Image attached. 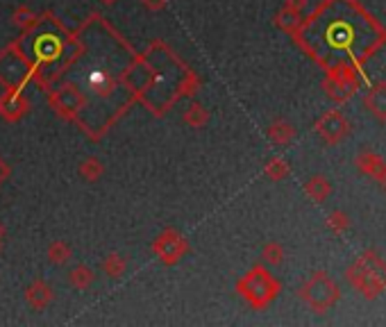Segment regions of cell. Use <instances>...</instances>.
<instances>
[{
	"label": "cell",
	"mask_w": 386,
	"mask_h": 327,
	"mask_svg": "<svg viewBox=\"0 0 386 327\" xmlns=\"http://www.w3.org/2000/svg\"><path fill=\"white\" fill-rule=\"evenodd\" d=\"M27 84H32V66L27 62L21 44L14 39L0 51V86L25 91Z\"/></svg>",
	"instance_id": "obj_6"
},
{
	"label": "cell",
	"mask_w": 386,
	"mask_h": 327,
	"mask_svg": "<svg viewBox=\"0 0 386 327\" xmlns=\"http://www.w3.org/2000/svg\"><path fill=\"white\" fill-rule=\"evenodd\" d=\"M284 262V246L279 241H268L262 248V264L266 266H279Z\"/></svg>",
	"instance_id": "obj_27"
},
{
	"label": "cell",
	"mask_w": 386,
	"mask_h": 327,
	"mask_svg": "<svg viewBox=\"0 0 386 327\" xmlns=\"http://www.w3.org/2000/svg\"><path fill=\"white\" fill-rule=\"evenodd\" d=\"M75 32L80 34V53L62 80L71 82L84 100L75 119L77 130L100 141L137 102L125 84V71L137 51L100 12H91Z\"/></svg>",
	"instance_id": "obj_1"
},
{
	"label": "cell",
	"mask_w": 386,
	"mask_h": 327,
	"mask_svg": "<svg viewBox=\"0 0 386 327\" xmlns=\"http://www.w3.org/2000/svg\"><path fill=\"white\" fill-rule=\"evenodd\" d=\"M378 182H380V185H382V189L386 191V166H384V171H382V175L378 178Z\"/></svg>",
	"instance_id": "obj_32"
},
{
	"label": "cell",
	"mask_w": 386,
	"mask_h": 327,
	"mask_svg": "<svg viewBox=\"0 0 386 327\" xmlns=\"http://www.w3.org/2000/svg\"><path fill=\"white\" fill-rule=\"evenodd\" d=\"M268 139L273 146H279V148H286L288 143H293L295 139V128L288 121L284 119H277L268 125Z\"/></svg>",
	"instance_id": "obj_16"
},
{
	"label": "cell",
	"mask_w": 386,
	"mask_h": 327,
	"mask_svg": "<svg viewBox=\"0 0 386 327\" xmlns=\"http://www.w3.org/2000/svg\"><path fill=\"white\" fill-rule=\"evenodd\" d=\"M359 89V78L352 66L341 64L336 69L327 71V75L323 78V91L332 102H347Z\"/></svg>",
	"instance_id": "obj_9"
},
{
	"label": "cell",
	"mask_w": 386,
	"mask_h": 327,
	"mask_svg": "<svg viewBox=\"0 0 386 327\" xmlns=\"http://www.w3.org/2000/svg\"><path fill=\"white\" fill-rule=\"evenodd\" d=\"M307 3H309V0H284V5H288V7L298 9V12H305Z\"/></svg>",
	"instance_id": "obj_30"
},
{
	"label": "cell",
	"mask_w": 386,
	"mask_h": 327,
	"mask_svg": "<svg viewBox=\"0 0 386 327\" xmlns=\"http://www.w3.org/2000/svg\"><path fill=\"white\" fill-rule=\"evenodd\" d=\"M305 194L309 200H314V203H325V200L332 196V182L325 175H312L305 185Z\"/></svg>",
	"instance_id": "obj_18"
},
{
	"label": "cell",
	"mask_w": 386,
	"mask_h": 327,
	"mask_svg": "<svg viewBox=\"0 0 386 327\" xmlns=\"http://www.w3.org/2000/svg\"><path fill=\"white\" fill-rule=\"evenodd\" d=\"M209 119H211L209 109L202 102H198V100H193L189 107L185 109V114H182V121H185L189 128H193V130L205 128V125L209 123Z\"/></svg>",
	"instance_id": "obj_19"
},
{
	"label": "cell",
	"mask_w": 386,
	"mask_h": 327,
	"mask_svg": "<svg viewBox=\"0 0 386 327\" xmlns=\"http://www.w3.org/2000/svg\"><path fill=\"white\" fill-rule=\"evenodd\" d=\"M46 95H48V105H51V109L62 121L75 123V119L80 116V112L84 107V100H82L80 91H77L75 86L71 82H66V80L57 82Z\"/></svg>",
	"instance_id": "obj_8"
},
{
	"label": "cell",
	"mask_w": 386,
	"mask_h": 327,
	"mask_svg": "<svg viewBox=\"0 0 386 327\" xmlns=\"http://www.w3.org/2000/svg\"><path fill=\"white\" fill-rule=\"evenodd\" d=\"M25 302L32 307L34 312H44L51 307V302L55 300V291L53 286L48 284L46 280H41V277H36V280H32L30 284L25 286Z\"/></svg>",
	"instance_id": "obj_13"
},
{
	"label": "cell",
	"mask_w": 386,
	"mask_h": 327,
	"mask_svg": "<svg viewBox=\"0 0 386 327\" xmlns=\"http://www.w3.org/2000/svg\"><path fill=\"white\" fill-rule=\"evenodd\" d=\"M32 66V84L48 93L80 53V34L69 30L53 9L39 14L32 30L16 39Z\"/></svg>",
	"instance_id": "obj_2"
},
{
	"label": "cell",
	"mask_w": 386,
	"mask_h": 327,
	"mask_svg": "<svg viewBox=\"0 0 386 327\" xmlns=\"http://www.w3.org/2000/svg\"><path fill=\"white\" fill-rule=\"evenodd\" d=\"M187 253H189L187 239L175 227H166L152 241V255L157 257L164 266H175V264H180L182 259H185Z\"/></svg>",
	"instance_id": "obj_10"
},
{
	"label": "cell",
	"mask_w": 386,
	"mask_h": 327,
	"mask_svg": "<svg viewBox=\"0 0 386 327\" xmlns=\"http://www.w3.org/2000/svg\"><path fill=\"white\" fill-rule=\"evenodd\" d=\"M316 134L321 137L325 146H339V143L350 134V123L339 109H327L321 119L316 121Z\"/></svg>",
	"instance_id": "obj_11"
},
{
	"label": "cell",
	"mask_w": 386,
	"mask_h": 327,
	"mask_svg": "<svg viewBox=\"0 0 386 327\" xmlns=\"http://www.w3.org/2000/svg\"><path fill=\"white\" fill-rule=\"evenodd\" d=\"M125 271H128V262H125V257L119 255V253H109L107 257H105L102 262V273L112 277V280H119V277L125 275Z\"/></svg>",
	"instance_id": "obj_24"
},
{
	"label": "cell",
	"mask_w": 386,
	"mask_h": 327,
	"mask_svg": "<svg viewBox=\"0 0 386 327\" xmlns=\"http://www.w3.org/2000/svg\"><path fill=\"white\" fill-rule=\"evenodd\" d=\"M30 109H32V102L23 91L3 89V93H0V119L3 121L18 123L30 114Z\"/></svg>",
	"instance_id": "obj_12"
},
{
	"label": "cell",
	"mask_w": 386,
	"mask_h": 327,
	"mask_svg": "<svg viewBox=\"0 0 386 327\" xmlns=\"http://www.w3.org/2000/svg\"><path fill=\"white\" fill-rule=\"evenodd\" d=\"M100 3H102L105 7H112V5H116V3H119V0H100Z\"/></svg>",
	"instance_id": "obj_33"
},
{
	"label": "cell",
	"mask_w": 386,
	"mask_h": 327,
	"mask_svg": "<svg viewBox=\"0 0 386 327\" xmlns=\"http://www.w3.org/2000/svg\"><path fill=\"white\" fill-rule=\"evenodd\" d=\"M0 250H3V243H0Z\"/></svg>",
	"instance_id": "obj_34"
},
{
	"label": "cell",
	"mask_w": 386,
	"mask_h": 327,
	"mask_svg": "<svg viewBox=\"0 0 386 327\" xmlns=\"http://www.w3.org/2000/svg\"><path fill=\"white\" fill-rule=\"evenodd\" d=\"M345 280L364 298H378L386 291V262L373 250H366L347 266Z\"/></svg>",
	"instance_id": "obj_4"
},
{
	"label": "cell",
	"mask_w": 386,
	"mask_h": 327,
	"mask_svg": "<svg viewBox=\"0 0 386 327\" xmlns=\"http://www.w3.org/2000/svg\"><path fill=\"white\" fill-rule=\"evenodd\" d=\"M288 173H291V168H288V161L282 159V157H270L266 161V166H264V175L270 182H282L284 178H288Z\"/></svg>",
	"instance_id": "obj_25"
},
{
	"label": "cell",
	"mask_w": 386,
	"mask_h": 327,
	"mask_svg": "<svg viewBox=\"0 0 386 327\" xmlns=\"http://www.w3.org/2000/svg\"><path fill=\"white\" fill-rule=\"evenodd\" d=\"M93 282H95V273L89 266L80 264L69 271V284L75 288V291H86V288H91Z\"/></svg>",
	"instance_id": "obj_21"
},
{
	"label": "cell",
	"mask_w": 386,
	"mask_h": 327,
	"mask_svg": "<svg viewBox=\"0 0 386 327\" xmlns=\"http://www.w3.org/2000/svg\"><path fill=\"white\" fill-rule=\"evenodd\" d=\"M298 298L316 314H327L341 300V288L325 271H316L298 288Z\"/></svg>",
	"instance_id": "obj_7"
},
{
	"label": "cell",
	"mask_w": 386,
	"mask_h": 327,
	"mask_svg": "<svg viewBox=\"0 0 386 327\" xmlns=\"http://www.w3.org/2000/svg\"><path fill=\"white\" fill-rule=\"evenodd\" d=\"M275 25L286 34H295L302 27V12H298V9L288 5H282V9L275 14Z\"/></svg>",
	"instance_id": "obj_17"
},
{
	"label": "cell",
	"mask_w": 386,
	"mask_h": 327,
	"mask_svg": "<svg viewBox=\"0 0 386 327\" xmlns=\"http://www.w3.org/2000/svg\"><path fill=\"white\" fill-rule=\"evenodd\" d=\"M46 257H48V262H51L53 266H64V264L71 262L73 250H71V246L66 243V241H62V239H57V241H53L51 246H48Z\"/></svg>",
	"instance_id": "obj_22"
},
{
	"label": "cell",
	"mask_w": 386,
	"mask_h": 327,
	"mask_svg": "<svg viewBox=\"0 0 386 327\" xmlns=\"http://www.w3.org/2000/svg\"><path fill=\"white\" fill-rule=\"evenodd\" d=\"M364 107L380 123H386V82H375L364 95Z\"/></svg>",
	"instance_id": "obj_14"
},
{
	"label": "cell",
	"mask_w": 386,
	"mask_h": 327,
	"mask_svg": "<svg viewBox=\"0 0 386 327\" xmlns=\"http://www.w3.org/2000/svg\"><path fill=\"white\" fill-rule=\"evenodd\" d=\"M105 173V164L98 159V157H86L80 161V166H77V175H80L84 182H98Z\"/></svg>",
	"instance_id": "obj_23"
},
{
	"label": "cell",
	"mask_w": 386,
	"mask_h": 327,
	"mask_svg": "<svg viewBox=\"0 0 386 327\" xmlns=\"http://www.w3.org/2000/svg\"><path fill=\"white\" fill-rule=\"evenodd\" d=\"M282 291L279 280L266 268V264H255L250 271L237 282V293L244 298L248 307L262 312L275 300Z\"/></svg>",
	"instance_id": "obj_5"
},
{
	"label": "cell",
	"mask_w": 386,
	"mask_h": 327,
	"mask_svg": "<svg viewBox=\"0 0 386 327\" xmlns=\"http://www.w3.org/2000/svg\"><path fill=\"white\" fill-rule=\"evenodd\" d=\"M5 236H7V229L3 225V220H0V243H5Z\"/></svg>",
	"instance_id": "obj_31"
},
{
	"label": "cell",
	"mask_w": 386,
	"mask_h": 327,
	"mask_svg": "<svg viewBox=\"0 0 386 327\" xmlns=\"http://www.w3.org/2000/svg\"><path fill=\"white\" fill-rule=\"evenodd\" d=\"M141 5L148 9V12H161V9H166L168 0H141Z\"/></svg>",
	"instance_id": "obj_28"
},
{
	"label": "cell",
	"mask_w": 386,
	"mask_h": 327,
	"mask_svg": "<svg viewBox=\"0 0 386 327\" xmlns=\"http://www.w3.org/2000/svg\"><path fill=\"white\" fill-rule=\"evenodd\" d=\"M9 175H12V166H9L7 159H3V155H0V187L9 180Z\"/></svg>",
	"instance_id": "obj_29"
},
{
	"label": "cell",
	"mask_w": 386,
	"mask_h": 327,
	"mask_svg": "<svg viewBox=\"0 0 386 327\" xmlns=\"http://www.w3.org/2000/svg\"><path fill=\"white\" fill-rule=\"evenodd\" d=\"M327 229H330L332 234H336V236H341V234H345L347 229H350V216L345 214V211H341V209H336V211H332L330 216H327Z\"/></svg>",
	"instance_id": "obj_26"
},
{
	"label": "cell",
	"mask_w": 386,
	"mask_h": 327,
	"mask_svg": "<svg viewBox=\"0 0 386 327\" xmlns=\"http://www.w3.org/2000/svg\"><path fill=\"white\" fill-rule=\"evenodd\" d=\"M143 55L152 66V84L139 102L152 116H166L180 98H191L198 93L202 80L168 44L154 39Z\"/></svg>",
	"instance_id": "obj_3"
},
{
	"label": "cell",
	"mask_w": 386,
	"mask_h": 327,
	"mask_svg": "<svg viewBox=\"0 0 386 327\" xmlns=\"http://www.w3.org/2000/svg\"><path fill=\"white\" fill-rule=\"evenodd\" d=\"M354 166H357V171L361 173V175L378 180V178L382 175L386 161L382 159V155H378V152H373V150H361L359 155L354 157Z\"/></svg>",
	"instance_id": "obj_15"
},
{
	"label": "cell",
	"mask_w": 386,
	"mask_h": 327,
	"mask_svg": "<svg viewBox=\"0 0 386 327\" xmlns=\"http://www.w3.org/2000/svg\"><path fill=\"white\" fill-rule=\"evenodd\" d=\"M36 21H39V14L34 12V9L27 7V5H18L12 12V25L21 34H25L27 30H32V27L36 25Z\"/></svg>",
	"instance_id": "obj_20"
}]
</instances>
